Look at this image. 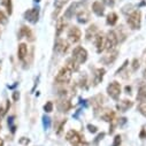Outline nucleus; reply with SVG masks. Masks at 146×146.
I'll list each match as a JSON object with an SVG mask.
<instances>
[{
    "instance_id": "6ab92c4d",
    "label": "nucleus",
    "mask_w": 146,
    "mask_h": 146,
    "mask_svg": "<svg viewBox=\"0 0 146 146\" xmlns=\"http://www.w3.org/2000/svg\"><path fill=\"white\" fill-rule=\"evenodd\" d=\"M76 7H77V4H72L70 5V7L64 12V17L67 19H71L72 16H74V13L76 11Z\"/></svg>"
},
{
    "instance_id": "dca6fc26",
    "label": "nucleus",
    "mask_w": 146,
    "mask_h": 146,
    "mask_svg": "<svg viewBox=\"0 0 146 146\" xmlns=\"http://www.w3.org/2000/svg\"><path fill=\"white\" fill-rule=\"evenodd\" d=\"M27 53H28V47L24 43L20 44L19 45V50H17V55H19V59L20 60H24V58L27 56Z\"/></svg>"
},
{
    "instance_id": "f3484780",
    "label": "nucleus",
    "mask_w": 146,
    "mask_h": 146,
    "mask_svg": "<svg viewBox=\"0 0 146 146\" xmlns=\"http://www.w3.org/2000/svg\"><path fill=\"white\" fill-rule=\"evenodd\" d=\"M89 20H90V15H89V13H88V12L82 11V12H80V13L77 14V21H78L80 23L85 24Z\"/></svg>"
},
{
    "instance_id": "a878e982",
    "label": "nucleus",
    "mask_w": 146,
    "mask_h": 146,
    "mask_svg": "<svg viewBox=\"0 0 146 146\" xmlns=\"http://www.w3.org/2000/svg\"><path fill=\"white\" fill-rule=\"evenodd\" d=\"M64 25H66V23H64L63 20H60V21L58 22V25H56V36H59V35L61 33V31L63 30Z\"/></svg>"
},
{
    "instance_id": "5701e85b",
    "label": "nucleus",
    "mask_w": 146,
    "mask_h": 146,
    "mask_svg": "<svg viewBox=\"0 0 146 146\" xmlns=\"http://www.w3.org/2000/svg\"><path fill=\"white\" fill-rule=\"evenodd\" d=\"M101 117H102V120H105V121H107V122H112V121L114 120V113L111 112V111H107V112H105V113L101 115Z\"/></svg>"
},
{
    "instance_id": "4be33fe9",
    "label": "nucleus",
    "mask_w": 146,
    "mask_h": 146,
    "mask_svg": "<svg viewBox=\"0 0 146 146\" xmlns=\"http://www.w3.org/2000/svg\"><path fill=\"white\" fill-rule=\"evenodd\" d=\"M117 22V15L116 13H111L107 15V24L109 25H114Z\"/></svg>"
},
{
    "instance_id": "cd10ccee",
    "label": "nucleus",
    "mask_w": 146,
    "mask_h": 146,
    "mask_svg": "<svg viewBox=\"0 0 146 146\" xmlns=\"http://www.w3.org/2000/svg\"><path fill=\"white\" fill-rule=\"evenodd\" d=\"M138 109H139V112L146 117V101H143V102H140L139 104V106H138Z\"/></svg>"
},
{
    "instance_id": "7c9ffc66",
    "label": "nucleus",
    "mask_w": 146,
    "mask_h": 146,
    "mask_svg": "<svg viewBox=\"0 0 146 146\" xmlns=\"http://www.w3.org/2000/svg\"><path fill=\"white\" fill-rule=\"evenodd\" d=\"M7 21H8V19H7V16L5 15V13L0 11V24H6Z\"/></svg>"
},
{
    "instance_id": "1a4fd4ad",
    "label": "nucleus",
    "mask_w": 146,
    "mask_h": 146,
    "mask_svg": "<svg viewBox=\"0 0 146 146\" xmlns=\"http://www.w3.org/2000/svg\"><path fill=\"white\" fill-rule=\"evenodd\" d=\"M68 43L67 42H64V40H62V39H59L56 43H55V46H54V50L58 52V53H60V54H64L67 51H68Z\"/></svg>"
},
{
    "instance_id": "9d476101",
    "label": "nucleus",
    "mask_w": 146,
    "mask_h": 146,
    "mask_svg": "<svg viewBox=\"0 0 146 146\" xmlns=\"http://www.w3.org/2000/svg\"><path fill=\"white\" fill-rule=\"evenodd\" d=\"M19 36H20L19 38L25 37V38H28L30 42H33V40H35V38H33V33H32L31 30H30L28 27H25V25H23V27L21 28V31H20Z\"/></svg>"
},
{
    "instance_id": "f8f14e48",
    "label": "nucleus",
    "mask_w": 146,
    "mask_h": 146,
    "mask_svg": "<svg viewBox=\"0 0 146 146\" xmlns=\"http://www.w3.org/2000/svg\"><path fill=\"white\" fill-rule=\"evenodd\" d=\"M94 43H96L97 52L98 53H101L105 50V39H104V37H102V36H100V35H96Z\"/></svg>"
},
{
    "instance_id": "7ed1b4c3",
    "label": "nucleus",
    "mask_w": 146,
    "mask_h": 146,
    "mask_svg": "<svg viewBox=\"0 0 146 146\" xmlns=\"http://www.w3.org/2000/svg\"><path fill=\"white\" fill-rule=\"evenodd\" d=\"M72 59H74L78 64L84 63L88 60V52L85 48H83L82 46H77L72 51Z\"/></svg>"
},
{
    "instance_id": "6e6552de",
    "label": "nucleus",
    "mask_w": 146,
    "mask_h": 146,
    "mask_svg": "<svg viewBox=\"0 0 146 146\" xmlns=\"http://www.w3.org/2000/svg\"><path fill=\"white\" fill-rule=\"evenodd\" d=\"M38 17H39V8H31V9H28L25 13H24V19L31 23H37L38 21Z\"/></svg>"
},
{
    "instance_id": "79ce46f5",
    "label": "nucleus",
    "mask_w": 146,
    "mask_h": 146,
    "mask_svg": "<svg viewBox=\"0 0 146 146\" xmlns=\"http://www.w3.org/2000/svg\"><path fill=\"white\" fill-rule=\"evenodd\" d=\"M35 1H36V3H39V1H40V0H35Z\"/></svg>"
},
{
    "instance_id": "ea45409f",
    "label": "nucleus",
    "mask_w": 146,
    "mask_h": 146,
    "mask_svg": "<svg viewBox=\"0 0 146 146\" xmlns=\"http://www.w3.org/2000/svg\"><path fill=\"white\" fill-rule=\"evenodd\" d=\"M0 146H4V140L0 138Z\"/></svg>"
},
{
    "instance_id": "a211bd4d",
    "label": "nucleus",
    "mask_w": 146,
    "mask_h": 146,
    "mask_svg": "<svg viewBox=\"0 0 146 146\" xmlns=\"http://www.w3.org/2000/svg\"><path fill=\"white\" fill-rule=\"evenodd\" d=\"M78 66H80V64H78L74 59H72V58L67 60V64H66V67H67L68 69H70L71 71L77 70V69H78Z\"/></svg>"
},
{
    "instance_id": "473e14b6",
    "label": "nucleus",
    "mask_w": 146,
    "mask_h": 146,
    "mask_svg": "<svg viewBox=\"0 0 146 146\" xmlns=\"http://www.w3.org/2000/svg\"><path fill=\"white\" fill-rule=\"evenodd\" d=\"M139 68V61L137 59H133L132 61V70H137Z\"/></svg>"
},
{
    "instance_id": "aec40b11",
    "label": "nucleus",
    "mask_w": 146,
    "mask_h": 146,
    "mask_svg": "<svg viewBox=\"0 0 146 146\" xmlns=\"http://www.w3.org/2000/svg\"><path fill=\"white\" fill-rule=\"evenodd\" d=\"M96 35H97V27L96 25H91L86 31V39L90 40L91 38L96 37Z\"/></svg>"
},
{
    "instance_id": "c756f323",
    "label": "nucleus",
    "mask_w": 146,
    "mask_h": 146,
    "mask_svg": "<svg viewBox=\"0 0 146 146\" xmlns=\"http://www.w3.org/2000/svg\"><path fill=\"white\" fill-rule=\"evenodd\" d=\"M44 111H45L46 113H51V112L53 111V104H52L51 101H48V102L45 104V106H44Z\"/></svg>"
},
{
    "instance_id": "58836bf2",
    "label": "nucleus",
    "mask_w": 146,
    "mask_h": 146,
    "mask_svg": "<svg viewBox=\"0 0 146 146\" xmlns=\"http://www.w3.org/2000/svg\"><path fill=\"white\" fill-rule=\"evenodd\" d=\"M125 91H127V93H130V91H131V88H130V86H127V88H125Z\"/></svg>"
},
{
    "instance_id": "423d86ee",
    "label": "nucleus",
    "mask_w": 146,
    "mask_h": 146,
    "mask_svg": "<svg viewBox=\"0 0 146 146\" xmlns=\"http://www.w3.org/2000/svg\"><path fill=\"white\" fill-rule=\"evenodd\" d=\"M107 92H108L109 96H111L112 99L119 100L120 94H121V85H120V83H117V82H112L111 84L107 86Z\"/></svg>"
},
{
    "instance_id": "a19ab883",
    "label": "nucleus",
    "mask_w": 146,
    "mask_h": 146,
    "mask_svg": "<svg viewBox=\"0 0 146 146\" xmlns=\"http://www.w3.org/2000/svg\"><path fill=\"white\" fill-rule=\"evenodd\" d=\"M144 77H145V80H146V70H144Z\"/></svg>"
},
{
    "instance_id": "ddd939ff",
    "label": "nucleus",
    "mask_w": 146,
    "mask_h": 146,
    "mask_svg": "<svg viewBox=\"0 0 146 146\" xmlns=\"http://www.w3.org/2000/svg\"><path fill=\"white\" fill-rule=\"evenodd\" d=\"M116 107H117L119 111L125 112V111H128L130 107H132V101L127 100V99H125V100H122V101H120V102L116 105Z\"/></svg>"
},
{
    "instance_id": "412c9836",
    "label": "nucleus",
    "mask_w": 146,
    "mask_h": 146,
    "mask_svg": "<svg viewBox=\"0 0 146 146\" xmlns=\"http://www.w3.org/2000/svg\"><path fill=\"white\" fill-rule=\"evenodd\" d=\"M137 100L143 102V101H146V89L145 86H141L138 91V94H137Z\"/></svg>"
},
{
    "instance_id": "4468645a",
    "label": "nucleus",
    "mask_w": 146,
    "mask_h": 146,
    "mask_svg": "<svg viewBox=\"0 0 146 146\" xmlns=\"http://www.w3.org/2000/svg\"><path fill=\"white\" fill-rule=\"evenodd\" d=\"M105 72H106V70L104 68H99V69L96 70V72H94V85H98L102 81Z\"/></svg>"
},
{
    "instance_id": "72a5a7b5",
    "label": "nucleus",
    "mask_w": 146,
    "mask_h": 146,
    "mask_svg": "<svg viewBox=\"0 0 146 146\" xmlns=\"http://www.w3.org/2000/svg\"><path fill=\"white\" fill-rule=\"evenodd\" d=\"M127 64H128V60H127V61H124V63L122 64V67H121V68H120V69L116 71V74H120V72H121V71H122V70H123V69L127 67Z\"/></svg>"
},
{
    "instance_id": "9b49d317",
    "label": "nucleus",
    "mask_w": 146,
    "mask_h": 146,
    "mask_svg": "<svg viewBox=\"0 0 146 146\" xmlns=\"http://www.w3.org/2000/svg\"><path fill=\"white\" fill-rule=\"evenodd\" d=\"M92 11H93V13H94L96 15L102 16L104 13H105V7H104V5H102L100 1H94V3L92 4Z\"/></svg>"
},
{
    "instance_id": "2eb2a0df",
    "label": "nucleus",
    "mask_w": 146,
    "mask_h": 146,
    "mask_svg": "<svg viewBox=\"0 0 146 146\" xmlns=\"http://www.w3.org/2000/svg\"><path fill=\"white\" fill-rule=\"evenodd\" d=\"M71 107V104L68 100H60L58 102V109L60 112H68Z\"/></svg>"
},
{
    "instance_id": "f704fd0d",
    "label": "nucleus",
    "mask_w": 146,
    "mask_h": 146,
    "mask_svg": "<svg viewBox=\"0 0 146 146\" xmlns=\"http://www.w3.org/2000/svg\"><path fill=\"white\" fill-rule=\"evenodd\" d=\"M19 98H20V93L17 92V91H15V92H13V99L16 101V100H19Z\"/></svg>"
},
{
    "instance_id": "37998d69",
    "label": "nucleus",
    "mask_w": 146,
    "mask_h": 146,
    "mask_svg": "<svg viewBox=\"0 0 146 146\" xmlns=\"http://www.w3.org/2000/svg\"><path fill=\"white\" fill-rule=\"evenodd\" d=\"M0 130H1V124H0Z\"/></svg>"
},
{
    "instance_id": "39448f33",
    "label": "nucleus",
    "mask_w": 146,
    "mask_h": 146,
    "mask_svg": "<svg viewBox=\"0 0 146 146\" xmlns=\"http://www.w3.org/2000/svg\"><path fill=\"white\" fill-rule=\"evenodd\" d=\"M140 19H141V13H140V11H135V12H132V13L128 16L127 22H128V24L130 25L131 29L137 30V29L140 28Z\"/></svg>"
},
{
    "instance_id": "e433bc0d",
    "label": "nucleus",
    "mask_w": 146,
    "mask_h": 146,
    "mask_svg": "<svg viewBox=\"0 0 146 146\" xmlns=\"http://www.w3.org/2000/svg\"><path fill=\"white\" fill-rule=\"evenodd\" d=\"M20 143H21V144H28V143H29V139H27V138L23 137V138L20 140Z\"/></svg>"
},
{
    "instance_id": "c85d7f7f",
    "label": "nucleus",
    "mask_w": 146,
    "mask_h": 146,
    "mask_svg": "<svg viewBox=\"0 0 146 146\" xmlns=\"http://www.w3.org/2000/svg\"><path fill=\"white\" fill-rule=\"evenodd\" d=\"M121 143H122V138H121V136H120V135H116V136L114 137V140H113L112 146H120Z\"/></svg>"
},
{
    "instance_id": "f257e3e1",
    "label": "nucleus",
    "mask_w": 146,
    "mask_h": 146,
    "mask_svg": "<svg viewBox=\"0 0 146 146\" xmlns=\"http://www.w3.org/2000/svg\"><path fill=\"white\" fill-rule=\"evenodd\" d=\"M66 138L72 146H86V143L76 130H69L66 135Z\"/></svg>"
},
{
    "instance_id": "bb28decb",
    "label": "nucleus",
    "mask_w": 146,
    "mask_h": 146,
    "mask_svg": "<svg viewBox=\"0 0 146 146\" xmlns=\"http://www.w3.org/2000/svg\"><path fill=\"white\" fill-rule=\"evenodd\" d=\"M43 125H44V128H45L46 130L51 127V119H50L48 116H46V115L43 116Z\"/></svg>"
},
{
    "instance_id": "2f4dec72",
    "label": "nucleus",
    "mask_w": 146,
    "mask_h": 146,
    "mask_svg": "<svg viewBox=\"0 0 146 146\" xmlns=\"http://www.w3.org/2000/svg\"><path fill=\"white\" fill-rule=\"evenodd\" d=\"M88 129H89V131L91 133H96L98 131V128L96 125H92V124H88Z\"/></svg>"
},
{
    "instance_id": "4c0bfd02",
    "label": "nucleus",
    "mask_w": 146,
    "mask_h": 146,
    "mask_svg": "<svg viewBox=\"0 0 146 146\" xmlns=\"http://www.w3.org/2000/svg\"><path fill=\"white\" fill-rule=\"evenodd\" d=\"M146 135H145V130H141V132H140V138H144Z\"/></svg>"
},
{
    "instance_id": "f03ea898",
    "label": "nucleus",
    "mask_w": 146,
    "mask_h": 146,
    "mask_svg": "<svg viewBox=\"0 0 146 146\" xmlns=\"http://www.w3.org/2000/svg\"><path fill=\"white\" fill-rule=\"evenodd\" d=\"M117 42H119V39H117L116 33L114 31H109L107 33L106 39H105V50L107 52L113 51L115 48V46L117 45Z\"/></svg>"
},
{
    "instance_id": "393cba45",
    "label": "nucleus",
    "mask_w": 146,
    "mask_h": 146,
    "mask_svg": "<svg viewBox=\"0 0 146 146\" xmlns=\"http://www.w3.org/2000/svg\"><path fill=\"white\" fill-rule=\"evenodd\" d=\"M9 107H11L9 100L6 101V106H5V107H1V106H0V120H1V119L6 115V113H7V111L9 109Z\"/></svg>"
},
{
    "instance_id": "0eeeda50",
    "label": "nucleus",
    "mask_w": 146,
    "mask_h": 146,
    "mask_svg": "<svg viewBox=\"0 0 146 146\" xmlns=\"http://www.w3.org/2000/svg\"><path fill=\"white\" fill-rule=\"evenodd\" d=\"M81 37H82V32L81 30L77 28V27H71L68 31V39L70 43L72 44H76L81 40Z\"/></svg>"
},
{
    "instance_id": "20e7f679",
    "label": "nucleus",
    "mask_w": 146,
    "mask_h": 146,
    "mask_svg": "<svg viewBox=\"0 0 146 146\" xmlns=\"http://www.w3.org/2000/svg\"><path fill=\"white\" fill-rule=\"evenodd\" d=\"M71 70L68 69L66 66L63 68L60 69V71L58 72V75L55 77V82L58 83H61V84H66V83H69L70 80H71Z\"/></svg>"
},
{
    "instance_id": "c9c22d12",
    "label": "nucleus",
    "mask_w": 146,
    "mask_h": 146,
    "mask_svg": "<svg viewBox=\"0 0 146 146\" xmlns=\"http://www.w3.org/2000/svg\"><path fill=\"white\" fill-rule=\"evenodd\" d=\"M104 137H105V133H104V132L99 133V135H98V137H97V139H96V143H98V141H99L100 139H102Z\"/></svg>"
},
{
    "instance_id": "b1692460",
    "label": "nucleus",
    "mask_w": 146,
    "mask_h": 146,
    "mask_svg": "<svg viewBox=\"0 0 146 146\" xmlns=\"http://www.w3.org/2000/svg\"><path fill=\"white\" fill-rule=\"evenodd\" d=\"M3 6H5L6 9H7V13H8L9 15H12V13H13L12 0H3Z\"/></svg>"
}]
</instances>
